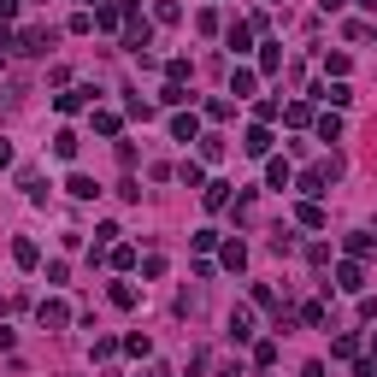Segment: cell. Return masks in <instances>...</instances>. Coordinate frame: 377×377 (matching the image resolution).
I'll list each match as a JSON object with an SVG mask.
<instances>
[{
    "mask_svg": "<svg viewBox=\"0 0 377 377\" xmlns=\"http://www.w3.org/2000/svg\"><path fill=\"white\" fill-rule=\"evenodd\" d=\"M124 36H130V47H136V53L147 47V18L136 12V6H130V29H124Z\"/></svg>",
    "mask_w": 377,
    "mask_h": 377,
    "instance_id": "6da1fadb",
    "label": "cell"
},
{
    "mask_svg": "<svg viewBox=\"0 0 377 377\" xmlns=\"http://www.w3.org/2000/svg\"><path fill=\"white\" fill-rule=\"evenodd\" d=\"M230 336H236V342L254 336V313H247V306H236V313H230Z\"/></svg>",
    "mask_w": 377,
    "mask_h": 377,
    "instance_id": "7a4b0ae2",
    "label": "cell"
},
{
    "mask_svg": "<svg viewBox=\"0 0 377 377\" xmlns=\"http://www.w3.org/2000/svg\"><path fill=\"white\" fill-rule=\"evenodd\" d=\"M71 313H65V301H42V324H65Z\"/></svg>",
    "mask_w": 377,
    "mask_h": 377,
    "instance_id": "3957f363",
    "label": "cell"
},
{
    "mask_svg": "<svg viewBox=\"0 0 377 377\" xmlns=\"http://www.w3.org/2000/svg\"><path fill=\"white\" fill-rule=\"evenodd\" d=\"M53 154H59V160H71V154H77V136L59 130V136H53Z\"/></svg>",
    "mask_w": 377,
    "mask_h": 377,
    "instance_id": "277c9868",
    "label": "cell"
},
{
    "mask_svg": "<svg viewBox=\"0 0 377 377\" xmlns=\"http://www.w3.org/2000/svg\"><path fill=\"white\" fill-rule=\"evenodd\" d=\"M336 277H342V289H365V271H360V265H342Z\"/></svg>",
    "mask_w": 377,
    "mask_h": 377,
    "instance_id": "5b68a950",
    "label": "cell"
},
{
    "mask_svg": "<svg viewBox=\"0 0 377 377\" xmlns=\"http://www.w3.org/2000/svg\"><path fill=\"white\" fill-rule=\"evenodd\" d=\"M265 147H271V136H265V130H247V154H254V160H260Z\"/></svg>",
    "mask_w": 377,
    "mask_h": 377,
    "instance_id": "8992f818",
    "label": "cell"
},
{
    "mask_svg": "<svg viewBox=\"0 0 377 377\" xmlns=\"http://www.w3.org/2000/svg\"><path fill=\"white\" fill-rule=\"evenodd\" d=\"M18 12V0H0V18H12Z\"/></svg>",
    "mask_w": 377,
    "mask_h": 377,
    "instance_id": "52a82bcc",
    "label": "cell"
},
{
    "mask_svg": "<svg viewBox=\"0 0 377 377\" xmlns=\"http://www.w3.org/2000/svg\"><path fill=\"white\" fill-rule=\"evenodd\" d=\"M301 377H324V365H306V372H301Z\"/></svg>",
    "mask_w": 377,
    "mask_h": 377,
    "instance_id": "ba28073f",
    "label": "cell"
},
{
    "mask_svg": "<svg viewBox=\"0 0 377 377\" xmlns=\"http://www.w3.org/2000/svg\"><path fill=\"white\" fill-rule=\"evenodd\" d=\"M319 6H324V12H336V6H342V0H319Z\"/></svg>",
    "mask_w": 377,
    "mask_h": 377,
    "instance_id": "9c48e42d",
    "label": "cell"
}]
</instances>
